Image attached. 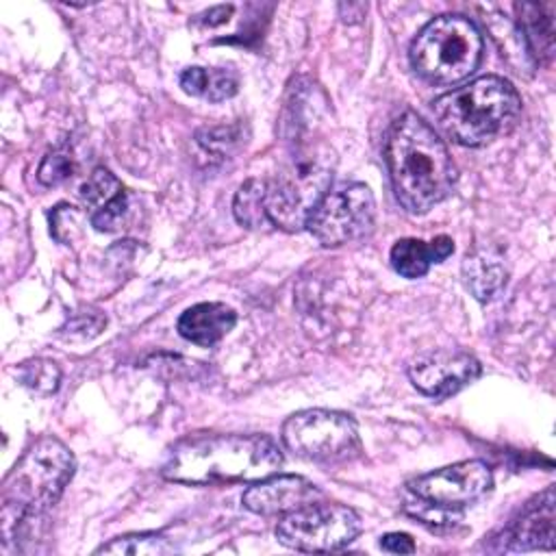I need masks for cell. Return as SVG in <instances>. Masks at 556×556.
Here are the masks:
<instances>
[{
  "instance_id": "277c9868",
  "label": "cell",
  "mask_w": 556,
  "mask_h": 556,
  "mask_svg": "<svg viewBox=\"0 0 556 556\" xmlns=\"http://www.w3.org/2000/svg\"><path fill=\"white\" fill-rule=\"evenodd\" d=\"M432 113L454 143L482 148L510 132L521 113V96L510 80L486 74L439 96Z\"/></svg>"
},
{
  "instance_id": "ffe728a7",
  "label": "cell",
  "mask_w": 556,
  "mask_h": 556,
  "mask_svg": "<svg viewBox=\"0 0 556 556\" xmlns=\"http://www.w3.org/2000/svg\"><path fill=\"white\" fill-rule=\"evenodd\" d=\"M232 213H235V219L250 230L271 228L267 213H265L263 178H250L239 187V191L232 200Z\"/></svg>"
},
{
  "instance_id": "7a4b0ae2",
  "label": "cell",
  "mask_w": 556,
  "mask_h": 556,
  "mask_svg": "<svg viewBox=\"0 0 556 556\" xmlns=\"http://www.w3.org/2000/svg\"><path fill=\"white\" fill-rule=\"evenodd\" d=\"M282 465L278 443L267 434H200L178 441L161 465L169 482L215 486L256 482Z\"/></svg>"
},
{
  "instance_id": "484cf974",
  "label": "cell",
  "mask_w": 556,
  "mask_h": 556,
  "mask_svg": "<svg viewBox=\"0 0 556 556\" xmlns=\"http://www.w3.org/2000/svg\"><path fill=\"white\" fill-rule=\"evenodd\" d=\"M365 11H367V4H363V2H348V4L343 2V4H339V15L348 24L361 22L365 17Z\"/></svg>"
},
{
  "instance_id": "52a82bcc",
  "label": "cell",
  "mask_w": 556,
  "mask_h": 556,
  "mask_svg": "<svg viewBox=\"0 0 556 556\" xmlns=\"http://www.w3.org/2000/svg\"><path fill=\"white\" fill-rule=\"evenodd\" d=\"M282 443L298 458L311 463H345L361 454L356 421L339 410L308 408L282 424Z\"/></svg>"
},
{
  "instance_id": "8992f818",
  "label": "cell",
  "mask_w": 556,
  "mask_h": 556,
  "mask_svg": "<svg viewBox=\"0 0 556 556\" xmlns=\"http://www.w3.org/2000/svg\"><path fill=\"white\" fill-rule=\"evenodd\" d=\"M484 39L465 15L447 13L430 20L413 39V70L432 85H454L471 76L482 61Z\"/></svg>"
},
{
  "instance_id": "d6986e66",
  "label": "cell",
  "mask_w": 556,
  "mask_h": 556,
  "mask_svg": "<svg viewBox=\"0 0 556 556\" xmlns=\"http://www.w3.org/2000/svg\"><path fill=\"white\" fill-rule=\"evenodd\" d=\"M463 278L476 300L489 302L504 289L506 269L497 258L486 254H471L463 261Z\"/></svg>"
},
{
  "instance_id": "2e32d148",
  "label": "cell",
  "mask_w": 556,
  "mask_h": 556,
  "mask_svg": "<svg viewBox=\"0 0 556 556\" xmlns=\"http://www.w3.org/2000/svg\"><path fill=\"white\" fill-rule=\"evenodd\" d=\"M454 252V241L447 235H439L432 241L421 239H400L391 248V267L404 278H421L428 274L430 265L445 261Z\"/></svg>"
},
{
  "instance_id": "ba28073f",
  "label": "cell",
  "mask_w": 556,
  "mask_h": 556,
  "mask_svg": "<svg viewBox=\"0 0 556 556\" xmlns=\"http://www.w3.org/2000/svg\"><path fill=\"white\" fill-rule=\"evenodd\" d=\"M354 508L330 502H311L287 515L276 526V539L295 552H337L361 534Z\"/></svg>"
},
{
  "instance_id": "44dd1931",
  "label": "cell",
  "mask_w": 556,
  "mask_h": 556,
  "mask_svg": "<svg viewBox=\"0 0 556 556\" xmlns=\"http://www.w3.org/2000/svg\"><path fill=\"white\" fill-rule=\"evenodd\" d=\"M174 552V543L163 532H135L115 536L113 541L100 545L96 554H169Z\"/></svg>"
},
{
  "instance_id": "3957f363",
  "label": "cell",
  "mask_w": 556,
  "mask_h": 556,
  "mask_svg": "<svg viewBox=\"0 0 556 556\" xmlns=\"http://www.w3.org/2000/svg\"><path fill=\"white\" fill-rule=\"evenodd\" d=\"M74 469V454L56 437L46 434L24 452L4 478L0 493L4 543H9L24 523L39 519L59 502Z\"/></svg>"
},
{
  "instance_id": "9c48e42d",
  "label": "cell",
  "mask_w": 556,
  "mask_h": 556,
  "mask_svg": "<svg viewBox=\"0 0 556 556\" xmlns=\"http://www.w3.org/2000/svg\"><path fill=\"white\" fill-rule=\"evenodd\" d=\"M376 200L367 185L352 182L328 191L313 208L306 228L324 248H339L371 235Z\"/></svg>"
},
{
  "instance_id": "e0dca14e",
  "label": "cell",
  "mask_w": 556,
  "mask_h": 556,
  "mask_svg": "<svg viewBox=\"0 0 556 556\" xmlns=\"http://www.w3.org/2000/svg\"><path fill=\"white\" fill-rule=\"evenodd\" d=\"M519 13L517 30L534 61H549L554 52V4H515Z\"/></svg>"
},
{
  "instance_id": "7c38bea8",
  "label": "cell",
  "mask_w": 556,
  "mask_h": 556,
  "mask_svg": "<svg viewBox=\"0 0 556 556\" xmlns=\"http://www.w3.org/2000/svg\"><path fill=\"white\" fill-rule=\"evenodd\" d=\"M321 497V491L306 478L293 476V473H271L263 480L252 482L243 491V506L250 513L274 517V515H287L304 504L317 502Z\"/></svg>"
},
{
  "instance_id": "4fadbf2b",
  "label": "cell",
  "mask_w": 556,
  "mask_h": 556,
  "mask_svg": "<svg viewBox=\"0 0 556 556\" xmlns=\"http://www.w3.org/2000/svg\"><path fill=\"white\" fill-rule=\"evenodd\" d=\"M554 489L547 486L539 493L526 508L510 521L502 532L504 552H532V549H552L554 547Z\"/></svg>"
},
{
  "instance_id": "cb8c5ba5",
  "label": "cell",
  "mask_w": 556,
  "mask_h": 556,
  "mask_svg": "<svg viewBox=\"0 0 556 556\" xmlns=\"http://www.w3.org/2000/svg\"><path fill=\"white\" fill-rule=\"evenodd\" d=\"M380 547L384 552H391V554H413L415 552V543H413V539L406 532H389V534H384L382 541H380Z\"/></svg>"
},
{
  "instance_id": "8fae6325",
  "label": "cell",
  "mask_w": 556,
  "mask_h": 556,
  "mask_svg": "<svg viewBox=\"0 0 556 556\" xmlns=\"http://www.w3.org/2000/svg\"><path fill=\"white\" fill-rule=\"evenodd\" d=\"M482 365L463 350H430L408 363V378L417 391L432 400H445L476 382Z\"/></svg>"
},
{
  "instance_id": "5bb4252c",
  "label": "cell",
  "mask_w": 556,
  "mask_h": 556,
  "mask_svg": "<svg viewBox=\"0 0 556 556\" xmlns=\"http://www.w3.org/2000/svg\"><path fill=\"white\" fill-rule=\"evenodd\" d=\"M80 198L89 208V222L100 232H115L128 213V193L122 182L106 169L96 167L80 189Z\"/></svg>"
},
{
  "instance_id": "9a60e30c",
  "label": "cell",
  "mask_w": 556,
  "mask_h": 556,
  "mask_svg": "<svg viewBox=\"0 0 556 556\" xmlns=\"http://www.w3.org/2000/svg\"><path fill=\"white\" fill-rule=\"evenodd\" d=\"M237 324V313L226 306L224 302H200L189 306L178 317V332L182 339L200 345L211 348L222 341Z\"/></svg>"
},
{
  "instance_id": "d4e9b609",
  "label": "cell",
  "mask_w": 556,
  "mask_h": 556,
  "mask_svg": "<svg viewBox=\"0 0 556 556\" xmlns=\"http://www.w3.org/2000/svg\"><path fill=\"white\" fill-rule=\"evenodd\" d=\"M232 11H235L232 4H219V7H213V9L204 11L202 15H198L195 22L202 24V26H219V24L228 22V17L232 15Z\"/></svg>"
},
{
  "instance_id": "6da1fadb",
  "label": "cell",
  "mask_w": 556,
  "mask_h": 556,
  "mask_svg": "<svg viewBox=\"0 0 556 556\" xmlns=\"http://www.w3.org/2000/svg\"><path fill=\"white\" fill-rule=\"evenodd\" d=\"M384 161L397 202L413 215L428 213L456 187V165L443 139L415 111L391 124Z\"/></svg>"
},
{
  "instance_id": "30bf717a",
  "label": "cell",
  "mask_w": 556,
  "mask_h": 556,
  "mask_svg": "<svg viewBox=\"0 0 556 556\" xmlns=\"http://www.w3.org/2000/svg\"><path fill=\"white\" fill-rule=\"evenodd\" d=\"M408 491L434 508L460 510L484 497L493 486L491 467L480 460H460L408 480Z\"/></svg>"
},
{
  "instance_id": "603a6c76",
  "label": "cell",
  "mask_w": 556,
  "mask_h": 556,
  "mask_svg": "<svg viewBox=\"0 0 556 556\" xmlns=\"http://www.w3.org/2000/svg\"><path fill=\"white\" fill-rule=\"evenodd\" d=\"M72 172V161L65 152L61 150H54V152H48L39 165V172H37V178L41 185L46 187H54L59 182H63Z\"/></svg>"
},
{
  "instance_id": "7402d4cb",
  "label": "cell",
  "mask_w": 556,
  "mask_h": 556,
  "mask_svg": "<svg viewBox=\"0 0 556 556\" xmlns=\"http://www.w3.org/2000/svg\"><path fill=\"white\" fill-rule=\"evenodd\" d=\"M17 380L37 395H50L59 389L61 369L54 361L33 358L17 367Z\"/></svg>"
},
{
  "instance_id": "ac0fdd59",
  "label": "cell",
  "mask_w": 556,
  "mask_h": 556,
  "mask_svg": "<svg viewBox=\"0 0 556 556\" xmlns=\"http://www.w3.org/2000/svg\"><path fill=\"white\" fill-rule=\"evenodd\" d=\"M180 87L208 102H224L239 89V76L230 67H187L180 74Z\"/></svg>"
},
{
  "instance_id": "5b68a950",
  "label": "cell",
  "mask_w": 556,
  "mask_h": 556,
  "mask_svg": "<svg viewBox=\"0 0 556 556\" xmlns=\"http://www.w3.org/2000/svg\"><path fill=\"white\" fill-rule=\"evenodd\" d=\"M334 156L321 146H295V152L271 176L263 178L265 213L271 228L298 232L332 182Z\"/></svg>"
}]
</instances>
